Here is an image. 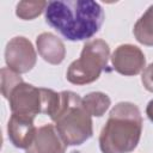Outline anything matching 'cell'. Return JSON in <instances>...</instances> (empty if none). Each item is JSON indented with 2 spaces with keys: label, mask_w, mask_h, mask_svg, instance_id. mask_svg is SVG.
Segmentation results:
<instances>
[{
  "label": "cell",
  "mask_w": 153,
  "mask_h": 153,
  "mask_svg": "<svg viewBox=\"0 0 153 153\" xmlns=\"http://www.w3.org/2000/svg\"><path fill=\"white\" fill-rule=\"evenodd\" d=\"M114 69L122 75H136L145 65L146 59L140 48L133 44H122L116 48L111 56Z\"/></svg>",
  "instance_id": "52a82bcc"
},
{
  "label": "cell",
  "mask_w": 153,
  "mask_h": 153,
  "mask_svg": "<svg viewBox=\"0 0 153 153\" xmlns=\"http://www.w3.org/2000/svg\"><path fill=\"white\" fill-rule=\"evenodd\" d=\"M109 44L103 39H92L84 44L81 55L67 69V80L74 85H85L97 80L108 66Z\"/></svg>",
  "instance_id": "277c9868"
},
{
  "label": "cell",
  "mask_w": 153,
  "mask_h": 153,
  "mask_svg": "<svg viewBox=\"0 0 153 153\" xmlns=\"http://www.w3.org/2000/svg\"><path fill=\"white\" fill-rule=\"evenodd\" d=\"M36 59L37 55L35 48L25 37H14L6 45L5 60L7 67L18 74L31 71L36 65Z\"/></svg>",
  "instance_id": "8992f818"
},
{
  "label": "cell",
  "mask_w": 153,
  "mask_h": 153,
  "mask_svg": "<svg viewBox=\"0 0 153 153\" xmlns=\"http://www.w3.org/2000/svg\"><path fill=\"white\" fill-rule=\"evenodd\" d=\"M146 115H147V117L153 122V99L149 100V103L147 104V108H146Z\"/></svg>",
  "instance_id": "2e32d148"
},
{
  "label": "cell",
  "mask_w": 153,
  "mask_h": 153,
  "mask_svg": "<svg viewBox=\"0 0 153 153\" xmlns=\"http://www.w3.org/2000/svg\"><path fill=\"white\" fill-rule=\"evenodd\" d=\"M33 116L12 114L7 124L8 139L17 148H29L35 139L37 128L33 124Z\"/></svg>",
  "instance_id": "ba28073f"
},
{
  "label": "cell",
  "mask_w": 153,
  "mask_h": 153,
  "mask_svg": "<svg viewBox=\"0 0 153 153\" xmlns=\"http://www.w3.org/2000/svg\"><path fill=\"white\" fill-rule=\"evenodd\" d=\"M36 43L38 53L44 61L51 65H59L63 61L66 49L62 41L55 35L50 32H43L37 37Z\"/></svg>",
  "instance_id": "30bf717a"
},
{
  "label": "cell",
  "mask_w": 153,
  "mask_h": 153,
  "mask_svg": "<svg viewBox=\"0 0 153 153\" xmlns=\"http://www.w3.org/2000/svg\"><path fill=\"white\" fill-rule=\"evenodd\" d=\"M45 22L68 41L93 37L104 22L102 6L92 0H54L45 7Z\"/></svg>",
  "instance_id": "6da1fadb"
},
{
  "label": "cell",
  "mask_w": 153,
  "mask_h": 153,
  "mask_svg": "<svg viewBox=\"0 0 153 153\" xmlns=\"http://www.w3.org/2000/svg\"><path fill=\"white\" fill-rule=\"evenodd\" d=\"M67 143L63 141L54 124L37 128L35 139L25 153H65Z\"/></svg>",
  "instance_id": "9c48e42d"
},
{
  "label": "cell",
  "mask_w": 153,
  "mask_h": 153,
  "mask_svg": "<svg viewBox=\"0 0 153 153\" xmlns=\"http://www.w3.org/2000/svg\"><path fill=\"white\" fill-rule=\"evenodd\" d=\"M47 1H20L17 5L16 14L24 20H30L45 11Z\"/></svg>",
  "instance_id": "4fadbf2b"
},
{
  "label": "cell",
  "mask_w": 153,
  "mask_h": 153,
  "mask_svg": "<svg viewBox=\"0 0 153 153\" xmlns=\"http://www.w3.org/2000/svg\"><path fill=\"white\" fill-rule=\"evenodd\" d=\"M60 96L61 103L59 110L51 117L55 122L54 126L67 146L81 145L93 134L91 115L79 94L72 91H62Z\"/></svg>",
  "instance_id": "3957f363"
},
{
  "label": "cell",
  "mask_w": 153,
  "mask_h": 153,
  "mask_svg": "<svg viewBox=\"0 0 153 153\" xmlns=\"http://www.w3.org/2000/svg\"><path fill=\"white\" fill-rule=\"evenodd\" d=\"M7 100L12 114H24L33 117L42 114V87H35L22 81L11 91Z\"/></svg>",
  "instance_id": "5b68a950"
},
{
  "label": "cell",
  "mask_w": 153,
  "mask_h": 153,
  "mask_svg": "<svg viewBox=\"0 0 153 153\" xmlns=\"http://www.w3.org/2000/svg\"><path fill=\"white\" fill-rule=\"evenodd\" d=\"M22 81L23 79L20 74L13 72L8 67L1 68V93L6 99L8 98L11 91Z\"/></svg>",
  "instance_id": "5bb4252c"
},
{
  "label": "cell",
  "mask_w": 153,
  "mask_h": 153,
  "mask_svg": "<svg viewBox=\"0 0 153 153\" xmlns=\"http://www.w3.org/2000/svg\"><path fill=\"white\" fill-rule=\"evenodd\" d=\"M134 36L141 44L153 45V5H151L135 23Z\"/></svg>",
  "instance_id": "8fae6325"
},
{
  "label": "cell",
  "mask_w": 153,
  "mask_h": 153,
  "mask_svg": "<svg viewBox=\"0 0 153 153\" xmlns=\"http://www.w3.org/2000/svg\"><path fill=\"white\" fill-rule=\"evenodd\" d=\"M82 103L91 116L100 117L109 109L111 100L109 96L103 92H91L82 98Z\"/></svg>",
  "instance_id": "7c38bea8"
},
{
  "label": "cell",
  "mask_w": 153,
  "mask_h": 153,
  "mask_svg": "<svg viewBox=\"0 0 153 153\" xmlns=\"http://www.w3.org/2000/svg\"><path fill=\"white\" fill-rule=\"evenodd\" d=\"M142 117L139 108L129 102H121L110 111L99 135L102 153H130L141 137Z\"/></svg>",
  "instance_id": "7a4b0ae2"
},
{
  "label": "cell",
  "mask_w": 153,
  "mask_h": 153,
  "mask_svg": "<svg viewBox=\"0 0 153 153\" xmlns=\"http://www.w3.org/2000/svg\"><path fill=\"white\" fill-rule=\"evenodd\" d=\"M141 81L146 90H148L149 92H153V62L148 67H146V69L143 71Z\"/></svg>",
  "instance_id": "9a60e30c"
}]
</instances>
